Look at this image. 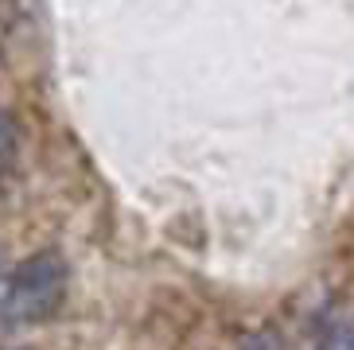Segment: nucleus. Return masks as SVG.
Here are the masks:
<instances>
[{
	"label": "nucleus",
	"mask_w": 354,
	"mask_h": 350,
	"mask_svg": "<svg viewBox=\"0 0 354 350\" xmlns=\"http://www.w3.org/2000/svg\"><path fill=\"white\" fill-rule=\"evenodd\" d=\"M71 288V265L59 249H39L8 273V284L0 292V323L8 331L47 323L63 308Z\"/></svg>",
	"instance_id": "nucleus-1"
},
{
	"label": "nucleus",
	"mask_w": 354,
	"mask_h": 350,
	"mask_svg": "<svg viewBox=\"0 0 354 350\" xmlns=\"http://www.w3.org/2000/svg\"><path fill=\"white\" fill-rule=\"evenodd\" d=\"M12 152H16V117L0 109V167L12 160Z\"/></svg>",
	"instance_id": "nucleus-2"
},
{
	"label": "nucleus",
	"mask_w": 354,
	"mask_h": 350,
	"mask_svg": "<svg viewBox=\"0 0 354 350\" xmlns=\"http://www.w3.org/2000/svg\"><path fill=\"white\" fill-rule=\"evenodd\" d=\"M315 350H354V323H339V327H331Z\"/></svg>",
	"instance_id": "nucleus-3"
},
{
	"label": "nucleus",
	"mask_w": 354,
	"mask_h": 350,
	"mask_svg": "<svg viewBox=\"0 0 354 350\" xmlns=\"http://www.w3.org/2000/svg\"><path fill=\"white\" fill-rule=\"evenodd\" d=\"M238 350H284V342H281L277 331L261 327V331H253V335H245V339L238 342Z\"/></svg>",
	"instance_id": "nucleus-4"
},
{
	"label": "nucleus",
	"mask_w": 354,
	"mask_h": 350,
	"mask_svg": "<svg viewBox=\"0 0 354 350\" xmlns=\"http://www.w3.org/2000/svg\"><path fill=\"white\" fill-rule=\"evenodd\" d=\"M12 350H28V347H12Z\"/></svg>",
	"instance_id": "nucleus-5"
}]
</instances>
